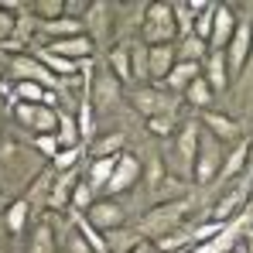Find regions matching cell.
I'll return each mask as SVG.
<instances>
[{
  "instance_id": "obj_48",
  "label": "cell",
  "mask_w": 253,
  "mask_h": 253,
  "mask_svg": "<svg viewBox=\"0 0 253 253\" xmlns=\"http://www.w3.org/2000/svg\"><path fill=\"white\" fill-rule=\"evenodd\" d=\"M247 253H253V233L247 236Z\"/></svg>"
},
{
  "instance_id": "obj_35",
  "label": "cell",
  "mask_w": 253,
  "mask_h": 253,
  "mask_svg": "<svg viewBox=\"0 0 253 253\" xmlns=\"http://www.w3.org/2000/svg\"><path fill=\"white\" fill-rule=\"evenodd\" d=\"M212 21H215V3H206V10H199L195 14V24H192V35L195 38H202V42L209 44V38H212Z\"/></svg>"
},
{
  "instance_id": "obj_9",
  "label": "cell",
  "mask_w": 253,
  "mask_h": 253,
  "mask_svg": "<svg viewBox=\"0 0 253 253\" xmlns=\"http://www.w3.org/2000/svg\"><path fill=\"white\" fill-rule=\"evenodd\" d=\"M113 21H117V7H113V3H106V0H92V3H89L83 24H85V35L92 38V44L96 42L103 44L113 35Z\"/></svg>"
},
{
  "instance_id": "obj_16",
  "label": "cell",
  "mask_w": 253,
  "mask_h": 253,
  "mask_svg": "<svg viewBox=\"0 0 253 253\" xmlns=\"http://www.w3.org/2000/svg\"><path fill=\"white\" fill-rule=\"evenodd\" d=\"M236 31V14L226 7V3H215V21H212V38H209V48L212 51H222L229 38Z\"/></svg>"
},
{
  "instance_id": "obj_27",
  "label": "cell",
  "mask_w": 253,
  "mask_h": 253,
  "mask_svg": "<svg viewBox=\"0 0 253 253\" xmlns=\"http://www.w3.org/2000/svg\"><path fill=\"white\" fill-rule=\"evenodd\" d=\"M199 76H202V65H192V62H178V65L171 69V76L165 79V85H168V92H174V96H178V92H185L188 85L195 83Z\"/></svg>"
},
{
  "instance_id": "obj_38",
  "label": "cell",
  "mask_w": 253,
  "mask_h": 253,
  "mask_svg": "<svg viewBox=\"0 0 253 253\" xmlns=\"http://www.w3.org/2000/svg\"><path fill=\"white\" fill-rule=\"evenodd\" d=\"M130 69H133V83L147 79V44L144 42L130 44Z\"/></svg>"
},
{
  "instance_id": "obj_46",
  "label": "cell",
  "mask_w": 253,
  "mask_h": 253,
  "mask_svg": "<svg viewBox=\"0 0 253 253\" xmlns=\"http://www.w3.org/2000/svg\"><path fill=\"white\" fill-rule=\"evenodd\" d=\"M240 85H243V89H253V51H250V58H247L243 76H240Z\"/></svg>"
},
{
  "instance_id": "obj_43",
  "label": "cell",
  "mask_w": 253,
  "mask_h": 253,
  "mask_svg": "<svg viewBox=\"0 0 253 253\" xmlns=\"http://www.w3.org/2000/svg\"><path fill=\"white\" fill-rule=\"evenodd\" d=\"M14 24H17V17L0 7V42H10L14 38Z\"/></svg>"
},
{
  "instance_id": "obj_2",
  "label": "cell",
  "mask_w": 253,
  "mask_h": 253,
  "mask_svg": "<svg viewBox=\"0 0 253 253\" xmlns=\"http://www.w3.org/2000/svg\"><path fill=\"white\" fill-rule=\"evenodd\" d=\"M250 51H253V3L243 10V17L236 21V31H233L229 44L222 48V55H226V69H229V79H240V76H243Z\"/></svg>"
},
{
  "instance_id": "obj_18",
  "label": "cell",
  "mask_w": 253,
  "mask_h": 253,
  "mask_svg": "<svg viewBox=\"0 0 253 253\" xmlns=\"http://www.w3.org/2000/svg\"><path fill=\"white\" fill-rule=\"evenodd\" d=\"M106 69L120 85H133V69H130V42H117L106 55Z\"/></svg>"
},
{
  "instance_id": "obj_24",
  "label": "cell",
  "mask_w": 253,
  "mask_h": 253,
  "mask_svg": "<svg viewBox=\"0 0 253 253\" xmlns=\"http://www.w3.org/2000/svg\"><path fill=\"white\" fill-rule=\"evenodd\" d=\"M55 137H58L62 151L65 147H83V130H79V120H76L72 110H58V130H55Z\"/></svg>"
},
{
  "instance_id": "obj_31",
  "label": "cell",
  "mask_w": 253,
  "mask_h": 253,
  "mask_svg": "<svg viewBox=\"0 0 253 253\" xmlns=\"http://www.w3.org/2000/svg\"><path fill=\"white\" fill-rule=\"evenodd\" d=\"M55 250H58V243H55V229H51V222L35 226L31 243H28V253H55Z\"/></svg>"
},
{
  "instance_id": "obj_45",
  "label": "cell",
  "mask_w": 253,
  "mask_h": 253,
  "mask_svg": "<svg viewBox=\"0 0 253 253\" xmlns=\"http://www.w3.org/2000/svg\"><path fill=\"white\" fill-rule=\"evenodd\" d=\"M240 185H253V137H250V154H247V168H243V178H240Z\"/></svg>"
},
{
  "instance_id": "obj_25",
  "label": "cell",
  "mask_w": 253,
  "mask_h": 253,
  "mask_svg": "<svg viewBox=\"0 0 253 253\" xmlns=\"http://www.w3.org/2000/svg\"><path fill=\"white\" fill-rule=\"evenodd\" d=\"M247 154H250V140H243V137H240V140L233 144V151L222 158V171H219V178H215V181L222 185V181H229L233 174H243V168H247Z\"/></svg>"
},
{
  "instance_id": "obj_7",
  "label": "cell",
  "mask_w": 253,
  "mask_h": 253,
  "mask_svg": "<svg viewBox=\"0 0 253 253\" xmlns=\"http://www.w3.org/2000/svg\"><path fill=\"white\" fill-rule=\"evenodd\" d=\"M85 96H89V106H92V113H110L117 103H120V83L113 79V72L110 69H99L96 76H89V89H85Z\"/></svg>"
},
{
  "instance_id": "obj_28",
  "label": "cell",
  "mask_w": 253,
  "mask_h": 253,
  "mask_svg": "<svg viewBox=\"0 0 253 253\" xmlns=\"http://www.w3.org/2000/svg\"><path fill=\"white\" fill-rule=\"evenodd\" d=\"M35 58L42 62L44 69L55 76V79H69V76H76L79 72V62H69V58H58L55 51H48V48H42V51H35Z\"/></svg>"
},
{
  "instance_id": "obj_36",
  "label": "cell",
  "mask_w": 253,
  "mask_h": 253,
  "mask_svg": "<svg viewBox=\"0 0 253 253\" xmlns=\"http://www.w3.org/2000/svg\"><path fill=\"white\" fill-rule=\"evenodd\" d=\"M92 202H96V192L85 185V178H79V185H76V192H72V206H69V212L85 215V212L92 209Z\"/></svg>"
},
{
  "instance_id": "obj_42",
  "label": "cell",
  "mask_w": 253,
  "mask_h": 253,
  "mask_svg": "<svg viewBox=\"0 0 253 253\" xmlns=\"http://www.w3.org/2000/svg\"><path fill=\"white\" fill-rule=\"evenodd\" d=\"M147 130L158 137H171V133H178V120L174 117H154V120H147Z\"/></svg>"
},
{
  "instance_id": "obj_44",
  "label": "cell",
  "mask_w": 253,
  "mask_h": 253,
  "mask_svg": "<svg viewBox=\"0 0 253 253\" xmlns=\"http://www.w3.org/2000/svg\"><path fill=\"white\" fill-rule=\"evenodd\" d=\"M89 3H92V0H65V17H72V21H83L85 10H89Z\"/></svg>"
},
{
  "instance_id": "obj_23",
  "label": "cell",
  "mask_w": 253,
  "mask_h": 253,
  "mask_svg": "<svg viewBox=\"0 0 253 253\" xmlns=\"http://www.w3.org/2000/svg\"><path fill=\"white\" fill-rule=\"evenodd\" d=\"M10 96H14V103H28V106H55V92H48L35 83H14Z\"/></svg>"
},
{
  "instance_id": "obj_33",
  "label": "cell",
  "mask_w": 253,
  "mask_h": 253,
  "mask_svg": "<svg viewBox=\"0 0 253 253\" xmlns=\"http://www.w3.org/2000/svg\"><path fill=\"white\" fill-rule=\"evenodd\" d=\"M28 14L42 24V21H55V17H65V0H35L28 7Z\"/></svg>"
},
{
  "instance_id": "obj_26",
  "label": "cell",
  "mask_w": 253,
  "mask_h": 253,
  "mask_svg": "<svg viewBox=\"0 0 253 253\" xmlns=\"http://www.w3.org/2000/svg\"><path fill=\"white\" fill-rule=\"evenodd\" d=\"M209 44L202 42V38H195V35H188V38H178L174 44V55H178V62H192V65H202L206 58H209Z\"/></svg>"
},
{
  "instance_id": "obj_49",
  "label": "cell",
  "mask_w": 253,
  "mask_h": 253,
  "mask_svg": "<svg viewBox=\"0 0 253 253\" xmlns=\"http://www.w3.org/2000/svg\"><path fill=\"white\" fill-rule=\"evenodd\" d=\"M247 215H253V202H250V209H247Z\"/></svg>"
},
{
  "instance_id": "obj_41",
  "label": "cell",
  "mask_w": 253,
  "mask_h": 253,
  "mask_svg": "<svg viewBox=\"0 0 253 253\" xmlns=\"http://www.w3.org/2000/svg\"><path fill=\"white\" fill-rule=\"evenodd\" d=\"M62 147H58V137L55 133H38L35 137V154H42L48 161H55V154H58Z\"/></svg>"
},
{
  "instance_id": "obj_47",
  "label": "cell",
  "mask_w": 253,
  "mask_h": 253,
  "mask_svg": "<svg viewBox=\"0 0 253 253\" xmlns=\"http://www.w3.org/2000/svg\"><path fill=\"white\" fill-rule=\"evenodd\" d=\"M130 253H161V250H158V243H151V240H140V243H137V247H133Z\"/></svg>"
},
{
  "instance_id": "obj_5",
  "label": "cell",
  "mask_w": 253,
  "mask_h": 253,
  "mask_svg": "<svg viewBox=\"0 0 253 253\" xmlns=\"http://www.w3.org/2000/svg\"><path fill=\"white\" fill-rule=\"evenodd\" d=\"M130 103L147 120H154V117H174V110H178V96L168 92V89H161V85H140V89H133Z\"/></svg>"
},
{
  "instance_id": "obj_30",
  "label": "cell",
  "mask_w": 253,
  "mask_h": 253,
  "mask_svg": "<svg viewBox=\"0 0 253 253\" xmlns=\"http://www.w3.org/2000/svg\"><path fill=\"white\" fill-rule=\"evenodd\" d=\"M28 219H31V206H28V199L10 202L7 212H3V226H7V233H24Z\"/></svg>"
},
{
  "instance_id": "obj_15",
  "label": "cell",
  "mask_w": 253,
  "mask_h": 253,
  "mask_svg": "<svg viewBox=\"0 0 253 253\" xmlns=\"http://www.w3.org/2000/svg\"><path fill=\"white\" fill-rule=\"evenodd\" d=\"M38 38L44 42H65V38H76V35H85V24L83 21H72V17H55V21H42L38 28Z\"/></svg>"
},
{
  "instance_id": "obj_11",
  "label": "cell",
  "mask_w": 253,
  "mask_h": 253,
  "mask_svg": "<svg viewBox=\"0 0 253 253\" xmlns=\"http://www.w3.org/2000/svg\"><path fill=\"white\" fill-rule=\"evenodd\" d=\"M85 219H89V226H96V229L106 236V233L126 226V209L117 202V199H96L92 209L85 212Z\"/></svg>"
},
{
  "instance_id": "obj_22",
  "label": "cell",
  "mask_w": 253,
  "mask_h": 253,
  "mask_svg": "<svg viewBox=\"0 0 253 253\" xmlns=\"http://www.w3.org/2000/svg\"><path fill=\"white\" fill-rule=\"evenodd\" d=\"M113 168H117V158H92L89 168H85V185L99 195L110 188V178H113Z\"/></svg>"
},
{
  "instance_id": "obj_34",
  "label": "cell",
  "mask_w": 253,
  "mask_h": 253,
  "mask_svg": "<svg viewBox=\"0 0 253 253\" xmlns=\"http://www.w3.org/2000/svg\"><path fill=\"white\" fill-rule=\"evenodd\" d=\"M212 96H215V92H212V89H209V83H206L202 76H199L195 83H192V85H188V89H185V99H188L192 106H199V110H209Z\"/></svg>"
},
{
  "instance_id": "obj_17",
  "label": "cell",
  "mask_w": 253,
  "mask_h": 253,
  "mask_svg": "<svg viewBox=\"0 0 253 253\" xmlns=\"http://www.w3.org/2000/svg\"><path fill=\"white\" fill-rule=\"evenodd\" d=\"M48 51H55L58 58H69V62H85L89 55H92V38L89 35H76V38H65V42H51L44 44Z\"/></svg>"
},
{
  "instance_id": "obj_39",
  "label": "cell",
  "mask_w": 253,
  "mask_h": 253,
  "mask_svg": "<svg viewBox=\"0 0 253 253\" xmlns=\"http://www.w3.org/2000/svg\"><path fill=\"white\" fill-rule=\"evenodd\" d=\"M79 158H83V147H65V151H58L55 154V161H51V168L58 171H76L79 168Z\"/></svg>"
},
{
  "instance_id": "obj_12",
  "label": "cell",
  "mask_w": 253,
  "mask_h": 253,
  "mask_svg": "<svg viewBox=\"0 0 253 253\" xmlns=\"http://www.w3.org/2000/svg\"><path fill=\"white\" fill-rule=\"evenodd\" d=\"M140 178H144V165H140V158L130 154V151H124V154L117 158V168H113V178H110L106 195H124V192H130V188L140 181Z\"/></svg>"
},
{
  "instance_id": "obj_6",
  "label": "cell",
  "mask_w": 253,
  "mask_h": 253,
  "mask_svg": "<svg viewBox=\"0 0 253 253\" xmlns=\"http://www.w3.org/2000/svg\"><path fill=\"white\" fill-rule=\"evenodd\" d=\"M222 144L209 137V133H202L199 137V154H195V171H192V181L195 185H209L219 178V171H222Z\"/></svg>"
},
{
  "instance_id": "obj_13",
  "label": "cell",
  "mask_w": 253,
  "mask_h": 253,
  "mask_svg": "<svg viewBox=\"0 0 253 253\" xmlns=\"http://www.w3.org/2000/svg\"><path fill=\"white\" fill-rule=\"evenodd\" d=\"M174 65H178L174 44H151V48H147V79H151V85L165 83Z\"/></svg>"
},
{
  "instance_id": "obj_20",
  "label": "cell",
  "mask_w": 253,
  "mask_h": 253,
  "mask_svg": "<svg viewBox=\"0 0 253 253\" xmlns=\"http://www.w3.org/2000/svg\"><path fill=\"white\" fill-rule=\"evenodd\" d=\"M247 199H250V188H247V185H236L233 192H226V195L215 202V209H212V222H229V219H236V212L247 206Z\"/></svg>"
},
{
  "instance_id": "obj_21",
  "label": "cell",
  "mask_w": 253,
  "mask_h": 253,
  "mask_svg": "<svg viewBox=\"0 0 253 253\" xmlns=\"http://www.w3.org/2000/svg\"><path fill=\"white\" fill-rule=\"evenodd\" d=\"M202 79L209 83L212 92H226V85L233 83V79H229V69H226V55L222 51H209V58L202 62Z\"/></svg>"
},
{
  "instance_id": "obj_4",
  "label": "cell",
  "mask_w": 253,
  "mask_h": 253,
  "mask_svg": "<svg viewBox=\"0 0 253 253\" xmlns=\"http://www.w3.org/2000/svg\"><path fill=\"white\" fill-rule=\"evenodd\" d=\"M199 137H202V126L199 124H181L174 133V151H171V174H181V178H192L195 171V154H199Z\"/></svg>"
},
{
  "instance_id": "obj_8",
  "label": "cell",
  "mask_w": 253,
  "mask_h": 253,
  "mask_svg": "<svg viewBox=\"0 0 253 253\" xmlns=\"http://www.w3.org/2000/svg\"><path fill=\"white\" fill-rule=\"evenodd\" d=\"M10 76H14V83H35L42 89H48V92L62 89V79H55L35 55H14L10 58Z\"/></svg>"
},
{
  "instance_id": "obj_32",
  "label": "cell",
  "mask_w": 253,
  "mask_h": 253,
  "mask_svg": "<svg viewBox=\"0 0 253 253\" xmlns=\"http://www.w3.org/2000/svg\"><path fill=\"white\" fill-rule=\"evenodd\" d=\"M124 144H126V133H106L92 144V158H120L124 154Z\"/></svg>"
},
{
  "instance_id": "obj_10",
  "label": "cell",
  "mask_w": 253,
  "mask_h": 253,
  "mask_svg": "<svg viewBox=\"0 0 253 253\" xmlns=\"http://www.w3.org/2000/svg\"><path fill=\"white\" fill-rule=\"evenodd\" d=\"M14 117L17 124L38 133H55L58 130V106H28V103H14Z\"/></svg>"
},
{
  "instance_id": "obj_14",
  "label": "cell",
  "mask_w": 253,
  "mask_h": 253,
  "mask_svg": "<svg viewBox=\"0 0 253 253\" xmlns=\"http://www.w3.org/2000/svg\"><path fill=\"white\" fill-rule=\"evenodd\" d=\"M202 126H206V133H209V137H215L222 147L240 140V124H236L229 113H215V110H209V113L202 117Z\"/></svg>"
},
{
  "instance_id": "obj_40",
  "label": "cell",
  "mask_w": 253,
  "mask_h": 253,
  "mask_svg": "<svg viewBox=\"0 0 253 253\" xmlns=\"http://www.w3.org/2000/svg\"><path fill=\"white\" fill-rule=\"evenodd\" d=\"M65 253H96V250L89 247V240H85L76 226H69L65 229Z\"/></svg>"
},
{
  "instance_id": "obj_1",
  "label": "cell",
  "mask_w": 253,
  "mask_h": 253,
  "mask_svg": "<svg viewBox=\"0 0 253 253\" xmlns=\"http://www.w3.org/2000/svg\"><path fill=\"white\" fill-rule=\"evenodd\" d=\"M188 212H192V202H188V199H168V202H154L151 209L140 215L137 233H140L144 240L158 243V240L171 236L174 229H181V226L188 222Z\"/></svg>"
},
{
  "instance_id": "obj_37",
  "label": "cell",
  "mask_w": 253,
  "mask_h": 253,
  "mask_svg": "<svg viewBox=\"0 0 253 253\" xmlns=\"http://www.w3.org/2000/svg\"><path fill=\"white\" fill-rule=\"evenodd\" d=\"M171 14H174V28H178V38H188V35H192V24H195V14H192L188 0H185V3H171Z\"/></svg>"
},
{
  "instance_id": "obj_29",
  "label": "cell",
  "mask_w": 253,
  "mask_h": 253,
  "mask_svg": "<svg viewBox=\"0 0 253 253\" xmlns=\"http://www.w3.org/2000/svg\"><path fill=\"white\" fill-rule=\"evenodd\" d=\"M140 240H144V236L137 233V226H120V229L106 233V250L110 253H130Z\"/></svg>"
},
{
  "instance_id": "obj_19",
  "label": "cell",
  "mask_w": 253,
  "mask_h": 253,
  "mask_svg": "<svg viewBox=\"0 0 253 253\" xmlns=\"http://www.w3.org/2000/svg\"><path fill=\"white\" fill-rule=\"evenodd\" d=\"M79 185V168L76 171H62L55 181H51V192H48V206L51 209H69L72 206V192Z\"/></svg>"
},
{
  "instance_id": "obj_3",
  "label": "cell",
  "mask_w": 253,
  "mask_h": 253,
  "mask_svg": "<svg viewBox=\"0 0 253 253\" xmlns=\"http://www.w3.org/2000/svg\"><path fill=\"white\" fill-rule=\"evenodd\" d=\"M140 35L144 44H174L178 42V28H174V14L171 3H147L144 17H140Z\"/></svg>"
}]
</instances>
